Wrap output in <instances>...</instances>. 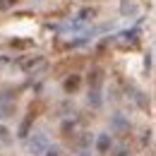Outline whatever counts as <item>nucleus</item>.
<instances>
[{
    "label": "nucleus",
    "instance_id": "8",
    "mask_svg": "<svg viewBox=\"0 0 156 156\" xmlns=\"http://www.w3.org/2000/svg\"><path fill=\"white\" fill-rule=\"evenodd\" d=\"M12 142V130L7 125H0V144H10Z\"/></svg>",
    "mask_w": 156,
    "mask_h": 156
},
{
    "label": "nucleus",
    "instance_id": "1",
    "mask_svg": "<svg viewBox=\"0 0 156 156\" xmlns=\"http://www.w3.org/2000/svg\"><path fill=\"white\" fill-rule=\"evenodd\" d=\"M27 147H29V154H31V156H43V154H46V149L51 147L48 135H46L43 130L31 132V135H29V139H27Z\"/></svg>",
    "mask_w": 156,
    "mask_h": 156
},
{
    "label": "nucleus",
    "instance_id": "12",
    "mask_svg": "<svg viewBox=\"0 0 156 156\" xmlns=\"http://www.w3.org/2000/svg\"><path fill=\"white\" fill-rule=\"evenodd\" d=\"M79 17H82V20H89V17H94V10H82Z\"/></svg>",
    "mask_w": 156,
    "mask_h": 156
},
{
    "label": "nucleus",
    "instance_id": "11",
    "mask_svg": "<svg viewBox=\"0 0 156 156\" xmlns=\"http://www.w3.org/2000/svg\"><path fill=\"white\" fill-rule=\"evenodd\" d=\"M27 132H29V120H24V122H22V130H20V137H27Z\"/></svg>",
    "mask_w": 156,
    "mask_h": 156
},
{
    "label": "nucleus",
    "instance_id": "3",
    "mask_svg": "<svg viewBox=\"0 0 156 156\" xmlns=\"http://www.w3.org/2000/svg\"><path fill=\"white\" fill-rule=\"evenodd\" d=\"M111 125H113V130H115V132H120V135L130 132V120L122 115V113H115V115L111 118Z\"/></svg>",
    "mask_w": 156,
    "mask_h": 156
},
{
    "label": "nucleus",
    "instance_id": "5",
    "mask_svg": "<svg viewBox=\"0 0 156 156\" xmlns=\"http://www.w3.org/2000/svg\"><path fill=\"white\" fill-rule=\"evenodd\" d=\"M79 84H82V77L79 75H72V77H67L65 82H62V87H65V91H75Z\"/></svg>",
    "mask_w": 156,
    "mask_h": 156
},
{
    "label": "nucleus",
    "instance_id": "2",
    "mask_svg": "<svg viewBox=\"0 0 156 156\" xmlns=\"http://www.w3.org/2000/svg\"><path fill=\"white\" fill-rule=\"evenodd\" d=\"M17 108V101L12 94H0V118H10Z\"/></svg>",
    "mask_w": 156,
    "mask_h": 156
},
{
    "label": "nucleus",
    "instance_id": "6",
    "mask_svg": "<svg viewBox=\"0 0 156 156\" xmlns=\"http://www.w3.org/2000/svg\"><path fill=\"white\" fill-rule=\"evenodd\" d=\"M89 103H91L94 108L101 106V89H98V87H89Z\"/></svg>",
    "mask_w": 156,
    "mask_h": 156
},
{
    "label": "nucleus",
    "instance_id": "10",
    "mask_svg": "<svg viewBox=\"0 0 156 156\" xmlns=\"http://www.w3.org/2000/svg\"><path fill=\"white\" fill-rule=\"evenodd\" d=\"M43 156H60V149H58V147H48Z\"/></svg>",
    "mask_w": 156,
    "mask_h": 156
},
{
    "label": "nucleus",
    "instance_id": "9",
    "mask_svg": "<svg viewBox=\"0 0 156 156\" xmlns=\"http://www.w3.org/2000/svg\"><path fill=\"white\" fill-rule=\"evenodd\" d=\"M70 130H75V120H65V122H62V132L70 135Z\"/></svg>",
    "mask_w": 156,
    "mask_h": 156
},
{
    "label": "nucleus",
    "instance_id": "14",
    "mask_svg": "<svg viewBox=\"0 0 156 156\" xmlns=\"http://www.w3.org/2000/svg\"><path fill=\"white\" fill-rule=\"evenodd\" d=\"M115 156H130V151H127V147H120L115 151Z\"/></svg>",
    "mask_w": 156,
    "mask_h": 156
},
{
    "label": "nucleus",
    "instance_id": "4",
    "mask_svg": "<svg viewBox=\"0 0 156 156\" xmlns=\"http://www.w3.org/2000/svg\"><path fill=\"white\" fill-rule=\"evenodd\" d=\"M96 151H101V154L111 151V135H108V132H101V135L96 137Z\"/></svg>",
    "mask_w": 156,
    "mask_h": 156
},
{
    "label": "nucleus",
    "instance_id": "13",
    "mask_svg": "<svg viewBox=\"0 0 156 156\" xmlns=\"http://www.w3.org/2000/svg\"><path fill=\"white\" fill-rule=\"evenodd\" d=\"M15 5V0H0V10H5V7H12Z\"/></svg>",
    "mask_w": 156,
    "mask_h": 156
},
{
    "label": "nucleus",
    "instance_id": "7",
    "mask_svg": "<svg viewBox=\"0 0 156 156\" xmlns=\"http://www.w3.org/2000/svg\"><path fill=\"white\" fill-rule=\"evenodd\" d=\"M101 79H103L101 70H98V67H94V70L89 72V87H98V89H101Z\"/></svg>",
    "mask_w": 156,
    "mask_h": 156
}]
</instances>
